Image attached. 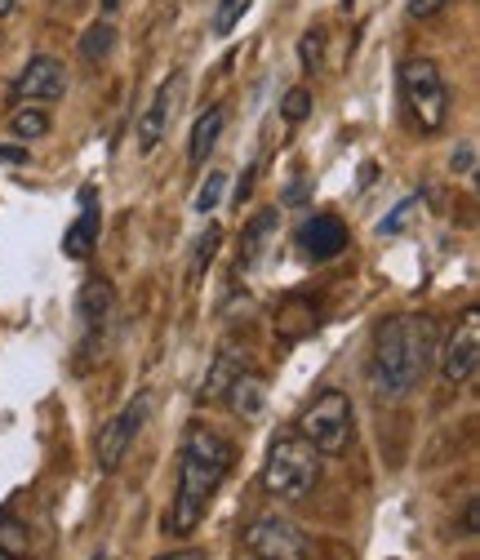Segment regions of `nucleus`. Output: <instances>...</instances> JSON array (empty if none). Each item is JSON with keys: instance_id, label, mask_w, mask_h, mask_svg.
<instances>
[{"instance_id": "10", "label": "nucleus", "mask_w": 480, "mask_h": 560, "mask_svg": "<svg viewBox=\"0 0 480 560\" xmlns=\"http://www.w3.org/2000/svg\"><path fill=\"white\" fill-rule=\"evenodd\" d=\"M178 72L174 77H165L161 81V90L152 94V103L143 107V116H139V152L148 156V152H156L161 148V138H165V129H169V116H174V98H178Z\"/></svg>"}, {"instance_id": "2", "label": "nucleus", "mask_w": 480, "mask_h": 560, "mask_svg": "<svg viewBox=\"0 0 480 560\" xmlns=\"http://www.w3.org/2000/svg\"><path fill=\"white\" fill-rule=\"evenodd\" d=\"M436 361V325L432 316H391L374 329V361L370 378L378 396L405 400Z\"/></svg>"}, {"instance_id": "26", "label": "nucleus", "mask_w": 480, "mask_h": 560, "mask_svg": "<svg viewBox=\"0 0 480 560\" xmlns=\"http://www.w3.org/2000/svg\"><path fill=\"white\" fill-rule=\"evenodd\" d=\"M449 5V0H405V10H409V19H436L441 10Z\"/></svg>"}, {"instance_id": "34", "label": "nucleus", "mask_w": 480, "mask_h": 560, "mask_svg": "<svg viewBox=\"0 0 480 560\" xmlns=\"http://www.w3.org/2000/svg\"><path fill=\"white\" fill-rule=\"evenodd\" d=\"M342 5H352V0H342Z\"/></svg>"}, {"instance_id": "6", "label": "nucleus", "mask_w": 480, "mask_h": 560, "mask_svg": "<svg viewBox=\"0 0 480 560\" xmlns=\"http://www.w3.org/2000/svg\"><path fill=\"white\" fill-rule=\"evenodd\" d=\"M245 547H249L254 560H307V556H312L307 534H303L294 521H285L281 512H267V516L249 521Z\"/></svg>"}, {"instance_id": "24", "label": "nucleus", "mask_w": 480, "mask_h": 560, "mask_svg": "<svg viewBox=\"0 0 480 560\" xmlns=\"http://www.w3.org/2000/svg\"><path fill=\"white\" fill-rule=\"evenodd\" d=\"M419 209H423V200H419V196H414V200H400V205H396V214H391V219H383V228H378V232H383V236H396V232H405L409 223H414V214H419Z\"/></svg>"}, {"instance_id": "14", "label": "nucleus", "mask_w": 480, "mask_h": 560, "mask_svg": "<svg viewBox=\"0 0 480 560\" xmlns=\"http://www.w3.org/2000/svg\"><path fill=\"white\" fill-rule=\"evenodd\" d=\"M223 400L232 405L236 418H258L262 405H267V378L254 374V370H241V374L232 378V387L223 392Z\"/></svg>"}, {"instance_id": "16", "label": "nucleus", "mask_w": 480, "mask_h": 560, "mask_svg": "<svg viewBox=\"0 0 480 560\" xmlns=\"http://www.w3.org/2000/svg\"><path fill=\"white\" fill-rule=\"evenodd\" d=\"M223 125H227V112L223 107H210L196 125H191V143H187V161L200 170L204 161H210V152L219 148V133H223Z\"/></svg>"}, {"instance_id": "3", "label": "nucleus", "mask_w": 480, "mask_h": 560, "mask_svg": "<svg viewBox=\"0 0 480 560\" xmlns=\"http://www.w3.org/2000/svg\"><path fill=\"white\" fill-rule=\"evenodd\" d=\"M320 485V450H312L298 432L277 436L262 463V489L281 503H303Z\"/></svg>"}, {"instance_id": "32", "label": "nucleus", "mask_w": 480, "mask_h": 560, "mask_svg": "<svg viewBox=\"0 0 480 560\" xmlns=\"http://www.w3.org/2000/svg\"><path fill=\"white\" fill-rule=\"evenodd\" d=\"M120 5V0H103V10H116Z\"/></svg>"}, {"instance_id": "30", "label": "nucleus", "mask_w": 480, "mask_h": 560, "mask_svg": "<svg viewBox=\"0 0 480 560\" xmlns=\"http://www.w3.org/2000/svg\"><path fill=\"white\" fill-rule=\"evenodd\" d=\"M0 161H10V165H23V161H27V152H23V148H0Z\"/></svg>"}, {"instance_id": "7", "label": "nucleus", "mask_w": 480, "mask_h": 560, "mask_svg": "<svg viewBox=\"0 0 480 560\" xmlns=\"http://www.w3.org/2000/svg\"><path fill=\"white\" fill-rule=\"evenodd\" d=\"M148 413H152V396L139 392L116 418H107V428L98 432V467H103V471H116V467L125 463L129 445L139 441V432H143V423H148Z\"/></svg>"}, {"instance_id": "18", "label": "nucleus", "mask_w": 480, "mask_h": 560, "mask_svg": "<svg viewBox=\"0 0 480 560\" xmlns=\"http://www.w3.org/2000/svg\"><path fill=\"white\" fill-rule=\"evenodd\" d=\"M10 129H14V138H23V143H36V138H45L49 133L45 103H19L14 116H10Z\"/></svg>"}, {"instance_id": "1", "label": "nucleus", "mask_w": 480, "mask_h": 560, "mask_svg": "<svg viewBox=\"0 0 480 560\" xmlns=\"http://www.w3.org/2000/svg\"><path fill=\"white\" fill-rule=\"evenodd\" d=\"M232 463H236V450L223 432L204 428V423L187 428L183 450H178V494H174V512H169L174 534H191L204 521V512H210Z\"/></svg>"}, {"instance_id": "29", "label": "nucleus", "mask_w": 480, "mask_h": 560, "mask_svg": "<svg viewBox=\"0 0 480 560\" xmlns=\"http://www.w3.org/2000/svg\"><path fill=\"white\" fill-rule=\"evenodd\" d=\"M156 560H204V551H200V547H183V551H165V556H156Z\"/></svg>"}, {"instance_id": "22", "label": "nucleus", "mask_w": 480, "mask_h": 560, "mask_svg": "<svg viewBox=\"0 0 480 560\" xmlns=\"http://www.w3.org/2000/svg\"><path fill=\"white\" fill-rule=\"evenodd\" d=\"M223 191H227V174H223V170H210V178H204L200 191H196V214L210 219L214 209L223 205Z\"/></svg>"}, {"instance_id": "28", "label": "nucleus", "mask_w": 480, "mask_h": 560, "mask_svg": "<svg viewBox=\"0 0 480 560\" xmlns=\"http://www.w3.org/2000/svg\"><path fill=\"white\" fill-rule=\"evenodd\" d=\"M449 165H454V174H463V178H467V174L476 170V148H471V143H463V148L454 152V161H449Z\"/></svg>"}, {"instance_id": "17", "label": "nucleus", "mask_w": 480, "mask_h": 560, "mask_svg": "<svg viewBox=\"0 0 480 560\" xmlns=\"http://www.w3.org/2000/svg\"><path fill=\"white\" fill-rule=\"evenodd\" d=\"M245 370V357L236 352V347H223V352L214 357V365H210V374H204V383H200V400H223V392L232 387V378Z\"/></svg>"}, {"instance_id": "4", "label": "nucleus", "mask_w": 480, "mask_h": 560, "mask_svg": "<svg viewBox=\"0 0 480 560\" xmlns=\"http://www.w3.org/2000/svg\"><path fill=\"white\" fill-rule=\"evenodd\" d=\"M352 428H356V413H352V400L348 392H320L303 413H298V436L320 450V454H342L352 445Z\"/></svg>"}, {"instance_id": "5", "label": "nucleus", "mask_w": 480, "mask_h": 560, "mask_svg": "<svg viewBox=\"0 0 480 560\" xmlns=\"http://www.w3.org/2000/svg\"><path fill=\"white\" fill-rule=\"evenodd\" d=\"M400 94H405L409 116L419 120V129H428V133L445 129V120H449V85H445L441 67L432 58H409L400 67Z\"/></svg>"}, {"instance_id": "13", "label": "nucleus", "mask_w": 480, "mask_h": 560, "mask_svg": "<svg viewBox=\"0 0 480 560\" xmlns=\"http://www.w3.org/2000/svg\"><path fill=\"white\" fill-rule=\"evenodd\" d=\"M112 307H116L112 280H107V276H85V285H81V294H77V316H81L90 329H98V325L112 316Z\"/></svg>"}, {"instance_id": "21", "label": "nucleus", "mask_w": 480, "mask_h": 560, "mask_svg": "<svg viewBox=\"0 0 480 560\" xmlns=\"http://www.w3.org/2000/svg\"><path fill=\"white\" fill-rule=\"evenodd\" d=\"M249 10H254V0H219V5H214V23H210V32H214V36H232V32H236V23H241Z\"/></svg>"}, {"instance_id": "33", "label": "nucleus", "mask_w": 480, "mask_h": 560, "mask_svg": "<svg viewBox=\"0 0 480 560\" xmlns=\"http://www.w3.org/2000/svg\"><path fill=\"white\" fill-rule=\"evenodd\" d=\"M94 560H112V556H94Z\"/></svg>"}, {"instance_id": "25", "label": "nucleus", "mask_w": 480, "mask_h": 560, "mask_svg": "<svg viewBox=\"0 0 480 560\" xmlns=\"http://www.w3.org/2000/svg\"><path fill=\"white\" fill-rule=\"evenodd\" d=\"M281 112H285V120L290 125H298V120H307V112H312V94L298 85V90H290L285 94V103H281Z\"/></svg>"}, {"instance_id": "12", "label": "nucleus", "mask_w": 480, "mask_h": 560, "mask_svg": "<svg viewBox=\"0 0 480 560\" xmlns=\"http://www.w3.org/2000/svg\"><path fill=\"white\" fill-rule=\"evenodd\" d=\"M277 228H281L277 209H262V214H254V219L245 223V232H241V271H254V267L267 258L271 241H277Z\"/></svg>"}, {"instance_id": "11", "label": "nucleus", "mask_w": 480, "mask_h": 560, "mask_svg": "<svg viewBox=\"0 0 480 560\" xmlns=\"http://www.w3.org/2000/svg\"><path fill=\"white\" fill-rule=\"evenodd\" d=\"M298 245L312 262H329V258H338L342 249H348V228H342L333 214H312L298 232Z\"/></svg>"}, {"instance_id": "23", "label": "nucleus", "mask_w": 480, "mask_h": 560, "mask_svg": "<svg viewBox=\"0 0 480 560\" xmlns=\"http://www.w3.org/2000/svg\"><path fill=\"white\" fill-rule=\"evenodd\" d=\"M320 58H325V32H320V27H307L303 40H298V62H303V72H320Z\"/></svg>"}, {"instance_id": "15", "label": "nucleus", "mask_w": 480, "mask_h": 560, "mask_svg": "<svg viewBox=\"0 0 480 560\" xmlns=\"http://www.w3.org/2000/svg\"><path fill=\"white\" fill-rule=\"evenodd\" d=\"M94 245H98V209H94V191H85V209H81V219L67 228L62 254L77 258V262H85V258L94 254Z\"/></svg>"}, {"instance_id": "27", "label": "nucleus", "mask_w": 480, "mask_h": 560, "mask_svg": "<svg viewBox=\"0 0 480 560\" xmlns=\"http://www.w3.org/2000/svg\"><path fill=\"white\" fill-rule=\"evenodd\" d=\"M219 241H223V232H219V228H210V232H204V236H200V249H196V267H204V262H210V258H214Z\"/></svg>"}, {"instance_id": "31", "label": "nucleus", "mask_w": 480, "mask_h": 560, "mask_svg": "<svg viewBox=\"0 0 480 560\" xmlns=\"http://www.w3.org/2000/svg\"><path fill=\"white\" fill-rule=\"evenodd\" d=\"M14 5H19V0H0V19H5V14H14Z\"/></svg>"}, {"instance_id": "20", "label": "nucleus", "mask_w": 480, "mask_h": 560, "mask_svg": "<svg viewBox=\"0 0 480 560\" xmlns=\"http://www.w3.org/2000/svg\"><path fill=\"white\" fill-rule=\"evenodd\" d=\"M27 551H32V534L14 516H0V556L5 560H27Z\"/></svg>"}, {"instance_id": "19", "label": "nucleus", "mask_w": 480, "mask_h": 560, "mask_svg": "<svg viewBox=\"0 0 480 560\" xmlns=\"http://www.w3.org/2000/svg\"><path fill=\"white\" fill-rule=\"evenodd\" d=\"M112 49H116V27H112V23H103V19H98V23H90V27H85V36H81V58H85V62H103Z\"/></svg>"}, {"instance_id": "9", "label": "nucleus", "mask_w": 480, "mask_h": 560, "mask_svg": "<svg viewBox=\"0 0 480 560\" xmlns=\"http://www.w3.org/2000/svg\"><path fill=\"white\" fill-rule=\"evenodd\" d=\"M62 94H67V67L58 58H49V54L32 58L19 72V81H14V98L19 103H58Z\"/></svg>"}, {"instance_id": "8", "label": "nucleus", "mask_w": 480, "mask_h": 560, "mask_svg": "<svg viewBox=\"0 0 480 560\" xmlns=\"http://www.w3.org/2000/svg\"><path fill=\"white\" fill-rule=\"evenodd\" d=\"M476 370H480V316L467 312L458 320V329L449 334L445 352H441V374H445L449 387H471Z\"/></svg>"}]
</instances>
